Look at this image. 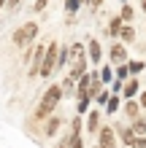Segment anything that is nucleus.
Returning <instances> with one entry per match:
<instances>
[{
  "instance_id": "nucleus-12",
  "label": "nucleus",
  "mask_w": 146,
  "mask_h": 148,
  "mask_svg": "<svg viewBox=\"0 0 146 148\" xmlns=\"http://www.w3.org/2000/svg\"><path fill=\"white\" fill-rule=\"evenodd\" d=\"M87 54H89V59H92V62H100V43H98V40H89Z\"/></svg>"
},
{
  "instance_id": "nucleus-29",
  "label": "nucleus",
  "mask_w": 146,
  "mask_h": 148,
  "mask_svg": "<svg viewBox=\"0 0 146 148\" xmlns=\"http://www.w3.org/2000/svg\"><path fill=\"white\" fill-rule=\"evenodd\" d=\"M46 8V0H35V11H44Z\"/></svg>"
},
{
  "instance_id": "nucleus-5",
  "label": "nucleus",
  "mask_w": 146,
  "mask_h": 148,
  "mask_svg": "<svg viewBox=\"0 0 146 148\" xmlns=\"http://www.w3.org/2000/svg\"><path fill=\"white\" fill-rule=\"evenodd\" d=\"M98 148H116V135H114V127H100Z\"/></svg>"
},
{
  "instance_id": "nucleus-4",
  "label": "nucleus",
  "mask_w": 146,
  "mask_h": 148,
  "mask_svg": "<svg viewBox=\"0 0 146 148\" xmlns=\"http://www.w3.org/2000/svg\"><path fill=\"white\" fill-rule=\"evenodd\" d=\"M57 62H60V49H57V43H49L46 57H44V67H41V75L49 78L51 73L57 70Z\"/></svg>"
},
{
  "instance_id": "nucleus-13",
  "label": "nucleus",
  "mask_w": 146,
  "mask_h": 148,
  "mask_svg": "<svg viewBox=\"0 0 146 148\" xmlns=\"http://www.w3.org/2000/svg\"><path fill=\"white\" fill-rule=\"evenodd\" d=\"M98 124H100V113H98V110H92L89 116H87V129H89V132H98V129H100Z\"/></svg>"
},
{
  "instance_id": "nucleus-6",
  "label": "nucleus",
  "mask_w": 146,
  "mask_h": 148,
  "mask_svg": "<svg viewBox=\"0 0 146 148\" xmlns=\"http://www.w3.org/2000/svg\"><path fill=\"white\" fill-rule=\"evenodd\" d=\"M44 57H46V49L44 46H38L35 49V54H33V62H30V75H41V67H44Z\"/></svg>"
},
{
  "instance_id": "nucleus-19",
  "label": "nucleus",
  "mask_w": 146,
  "mask_h": 148,
  "mask_svg": "<svg viewBox=\"0 0 146 148\" xmlns=\"http://www.w3.org/2000/svg\"><path fill=\"white\" fill-rule=\"evenodd\" d=\"M100 81L111 86V81H114V70H111V67H103V70H100Z\"/></svg>"
},
{
  "instance_id": "nucleus-26",
  "label": "nucleus",
  "mask_w": 146,
  "mask_h": 148,
  "mask_svg": "<svg viewBox=\"0 0 146 148\" xmlns=\"http://www.w3.org/2000/svg\"><path fill=\"white\" fill-rule=\"evenodd\" d=\"M79 129H81V119H76V121H73V127H71V137L79 135Z\"/></svg>"
},
{
  "instance_id": "nucleus-21",
  "label": "nucleus",
  "mask_w": 146,
  "mask_h": 148,
  "mask_svg": "<svg viewBox=\"0 0 146 148\" xmlns=\"http://www.w3.org/2000/svg\"><path fill=\"white\" fill-rule=\"evenodd\" d=\"M79 3H81V0H65V11L73 16V14H76V8H79Z\"/></svg>"
},
{
  "instance_id": "nucleus-27",
  "label": "nucleus",
  "mask_w": 146,
  "mask_h": 148,
  "mask_svg": "<svg viewBox=\"0 0 146 148\" xmlns=\"http://www.w3.org/2000/svg\"><path fill=\"white\" fill-rule=\"evenodd\" d=\"M130 148H146V137H135V143Z\"/></svg>"
},
{
  "instance_id": "nucleus-8",
  "label": "nucleus",
  "mask_w": 146,
  "mask_h": 148,
  "mask_svg": "<svg viewBox=\"0 0 146 148\" xmlns=\"http://www.w3.org/2000/svg\"><path fill=\"white\" fill-rule=\"evenodd\" d=\"M125 113H127V116H130V119L135 121V119L141 116V102H135V100H127V102H125Z\"/></svg>"
},
{
  "instance_id": "nucleus-28",
  "label": "nucleus",
  "mask_w": 146,
  "mask_h": 148,
  "mask_svg": "<svg viewBox=\"0 0 146 148\" xmlns=\"http://www.w3.org/2000/svg\"><path fill=\"white\" fill-rule=\"evenodd\" d=\"M71 148H84V143H81V137H79V135L71 140Z\"/></svg>"
},
{
  "instance_id": "nucleus-22",
  "label": "nucleus",
  "mask_w": 146,
  "mask_h": 148,
  "mask_svg": "<svg viewBox=\"0 0 146 148\" xmlns=\"http://www.w3.org/2000/svg\"><path fill=\"white\" fill-rule=\"evenodd\" d=\"M108 100H111V94H108L106 89H103V92L98 94V97H95V102H98V105H108Z\"/></svg>"
},
{
  "instance_id": "nucleus-17",
  "label": "nucleus",
  "mask_w": 146,
  "mask_h": 148,
  "mask_svg": "<svg viewBox=\"0 0 146 148\" xmlns=\"http://www.w3.org/2000/svg\"><path fill=\"white\" fill-rule=\"evenodd\" d=\"M119 38H122V43H133V40H135V30L127 24V27L122 30V35H119Z\"/></svg>"
},
{
  "instance_id": "nucleus-33",
  "label": "nucleus",
  "mask_w": 146,
  "mask_h": 148,
  "mask_svg": "<svg viewBox=\"0 0 146 148\" xmlns=\"http://www.w3.org/2000/svg\"><path fill=\"white\" fill-rule=\"evenodd\" d=\"M6 3H8V0H0V8H3V5H6Z\"/></svg>"
},
{
  "instance_id": "nucleus-32",
  "label": "nucleus",
  "mask_w": 146,
  "mask_h": 148,
  "mask_svg": "<svg viewBox=\"0 0 146 148\" xmlns=\"http://www.w3.org/2000/svg\"><path fill=\"white\" fill-rule=\"evenodd\" d=\"M100 3H103V0H92V8H98Z\"/></svg>"
},
{
  "instance_id": "nucleus-9",
  "label": "nucleus",
  "mask_w": 146,
  "mask_h": 148,
  "mask_svg": "<svg viewBox=\"0 0 146 148\" xmlns=\"http://www.w3.org/2000/svg\"><path fill=\"white\" fill-rule=\"evenodd\" d=\"M122 94H125L127 100H135V94H138V78H130V81L125 84V92Z\"/></svg>"
},
{
  "instance_id": "nucleus-25",
  "label": "nucleus",
  "mask_w": 146,
  "mask_h": 148,
  "mask_svg": "<svg viewBox=\"0 0 146 148\" xmlns=\"http://www.w3.org/2000/svg\"><path fill=\"white\" fill-rule=\"evenodd\" d=\"M127 67H130V73H133V75H138V73L143 70V67H146V65H143V62H130V65H127Z\"/></svg>"
},
{
  "instance_id": "nucleus-23",
  "label": "nucleus",
  "mask_w": 146,
  "mask_h": 148,
  "mask_svg": "<svg viewBox=\"0 0 146 148\" xmlns=\"http://www.w3.org/2000/svg\"><path fill=\"white\" fill-rule=\"evenodd\" d=\"M133 16H135V11H133L130 5H125V8H122V19H125V22H133Z\"/></svg>"
},
{
  "instance_id": "nucleus-2",
  "label": "nucleus",
  "mask_w": 146,
  "mask_h": 148,
  "mask_svg": "<svg viewBox=\"0 0 146 148\" xmlns=\"http://www.w3.org/2000/svg\"><path fill=\"white\" fill-rule=\"evenodd\" d=\"M84 73H87V57H84V46L81 43H73L71 46V73H68V78H81Z\"/></svg>"
},
{
  "instance_id": "nucleus-7",
  "label": "nucleus",
  "mask_w": 146,
  "mask_h": 148,
  "mask_svg": "<svg viewBox=\"0 0 146 148\" xmlns=\"http://www.w3.org/2000/svg\"><path fill=\"white\" fill-rule=\"evenodd\" d=\"M111 62H114V65H125V62H127V49H125V43H114V46H111Z\"/></svg>"
},
{
  "instance_id": "nucleus-1",
  "label": "nucleus",
  "mask_w": 146,
  "mask_h": 148,
  "mask_svg": "<svg viewBox=\"0 0 146 148\" xmlns=\"http://www.w3.org/2000/svg\"><path fill=\"white\" fill-rule=\"evenodd\" d=\"M60 100H62V86H57V84L49 86L46 94L41 97V105H38V110H35V119H46L49 113L60 105Z\"/></svg>"
},
{
  "instance_id": "nucleus-31",
  "label": "nucleus",
  "mask_w": 146,
  "mask_h": 148,
  "mask_svg": "<svg viewBox=\"0 0 146 148\" xmlns=\"http://www.w3.org/2000/svg\"><path fill=\"white\" fill-rule=\"evenodd\" d=\"M19 3H22V0H8V5H11V8H14V5H19Z\"/></svg>"
},
{
  "instance_id": "nucleus-10",
  "label": "nucleus",
  "mask_w": 146,
  "mask_h": 148,
  "mask_svg": "<svg viewBox=\"0 0 146 148\" xmlns=\"http://www.w3.org/2000/svg\"><path fill=\"white\" fill-rule=\"evenodd\" d=\"M122 22H125L122 16H114V19H111V24H108V32H111L114 38H119V35H122V30H125V27H122Z\"/></svg>"
},
{
  "instance_id": "nucleus-20",
  "label": "nucleus",
  "mask_w": 146,
  "mask_h": 148,
  "mask_svg": "<svg viewBox=\"0 0 146 148\" xmlns=\"http://www.w3.org/2000/svg\"><path fill=\"white\" fill-rule=\"evenodd\" d=\"M73 84H76L73 78H65V81H62V94H73V92H76Z\"/></svg>"
},
{
  "instance_id": "nucleus-15",
  "label": "nucleus",
  "mask_w": 146,
  "mask_h": 148,
  "mask_svg": "<svg viewBox=\"0 0 146 148\" xmlns=\"http://www.w3.org/2000/svg\"><path fill=\"white\" fill-rule=\"evenodd\" d=\"M119 108H122V102H119V97H116V94H114V97H111V100H108V105H106V113H111V116H114V113H116Z\"/></svg>"
},
{
  "instance_id": "nucleus-24",
  "label": "nucleus",
  "mask_w": 146,
  "mask_h": 148,
  "mask_svg": "<svg viewBox=\"0 0 146 148\" xmlns=\"http://www.w3.org/2000/svg\"><path fill=\"white\" fill-rule=\"evenodd\" d=\"M87 108H89V97H81L79 105H76V110H79V113H87Z\"/></svg>"
},
{
  "instance_id": "nucleus-34",
  "label": "nucleus",
  "mask_w": 146,
  "mask_h": 148,
  "mask_svg": "<svg viewBox=\"0 0 146 148\" xmlns=\"http://www.w3.org/2000/svg\"><path fill=\"white\" fill-rule=\"evenodd\" d=\"M81 3H92V0H81Z\"/></svg>"
},
{
  "instance_id": "nucleus-14",
  "label": "nucleus",
  "mask_w": 146,
  "mask_h": 148,
  "mask_svg": "<svg viewBox=\"0 0 146 148\" xmlns=\"http://www.w3.org/2000/svg\"><path fill=\"white\" fill-rule=\"evenodd\" d=\"M133 132L138 135V137H143V135H146V119H143V116H138V119L133 121Z\"/></svg>"
},
{
  "instance_id": "nucleus-30",
  "label": "nucleus",
  "mask_w": 146,
  "mask_h": 148,
  "mask_svg": "<svg viewBox=\"0 0 146 148\" xmlns=\"http://www.w3.org/2000/svg\"><path fill=\"white\" fill-rule=\"evenodd\" d=\"M138 102H141V108H146V92L141 94V100H138Z\"/></svg>"
},
{
  "instance_id": "nucleus-3",
  "label": "nucleus",
  "mask_w": 146,
  "mask_h": 148,
  "mask_svg": "<svg viewBox=\"0 0 146 148\" xmlns=\"http://www.w3.org/2000/svg\"><path fill=\"white\" fill-rule=\"evenodd\" d=\"M35 35H38V24H35V22H27V24H22V27L14 32V38H11V40H14L19 49H27L30 43L35 40Z\"/></svg>"
},
{
  "instance_id": "nucleus-16",
  "label": "nucleus",
  "mask_w": 146,
  "mask_h": 148,
  "mask_svg": "<svg viewBox=\"0 0 146 148\" xmlns=\"http://www.w3.org/2000/svg\"><path fill=\"white\" fill-rule=\"evenodd\" d=\"M57 129H60V119L51 116V119L46 121V135H49V137H51V135H57Z\"/></svg>"
},
{
  "instance_id": "nucleus-11",
  "label": "nucleus",
  "mask_w": 146,
  "mask_h": 148,
  "mask_svg": "<svg viewBox=\"0 0 146 148\" xmlns=\"http://www.w3.org/2000/svg\"><path fill=\"white\" fill-rule=\"evenodd\" d=\"M119 137H122V140H125L127 145H133V143H135V137H138V135L133 132V127H122V129H119Z\"/></svg>"
},
{
  "instance_id": "nucleus-18",
  "label": "nucleus",
  "mask_w": 146,
  "mask_h": 148,
  "mask_svg": "<svg viewBox=\"0 0 146 148\" xmlns=\"http://www.w3.org/2000/svg\"><path fill=\"white\" fill-rule=\"evenodd\" d=\"M127 75H130V67H127V65H119L116 67V81H130Z\"/></svg>"
}]
</instances>
